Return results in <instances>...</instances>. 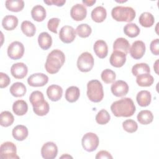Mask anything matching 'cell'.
<instances>
[{
    "label": "cell",
    "instance_id": "f35d334b",
    "mask_svg": "<svg viewBox=\"0 0 159 159\" xmlns=\"http://www.w3.org/2000/svg\"><path fill=\"white\" fill-rule=\"evenodd\" d=\"M101 77L102 80L106 84H110L114 82L116 75L114 71L110 69H105L101 73Z\"/></svg>",
    "mask_w": 159,
    "mask_h": 159
},
{
    "label": "cell",
    "instance_id": "7a4b0ae2",
    "mask_svg": "<svg viewBox=\"0 0 159 159\" xmlns=\"http://www.w3.org/2000/svg\"><path fill=\"white\" fill-rule=\"evenodd\" d=\"M65 61L64 53L58 50H52L47 56L45 68L46 71L50 74H55L58 72Z\"/></svg>",
    "mask_w": 159,
    "mask_h": 159
},
{
    "label": "cell",
    "instance_id": "9a60e30c",
    "mask_svg": "<svg viewBox=\"0 0 159 159\" xmlns=\"http://www.w3.org/2000/svg\"><path fill=\"white\" fill-rule=\"evenodd\" d=\"M28 68L25 63L19 62L14 63L11 68V73L13 77L16 79H22L27 74Z\"/></svg>",
    "mask_w": 159,
    "mask_h": 159
},
{
    "label": "cell",
    "instance_id": "52a82bcc",
    "mask_svg": "<svg viewBox=\"0 0 159 159\" xmlns=\"http://www.w3.org/2000/svg\"><path fill=\"white\" fill-rule=\"evenodd\" d=\"M0 157L4 159L19 158L17 155V148L16 145L11 142H6L0 147Z\"/></svg>",
    "mask_w": 159,
    "mask_h": 159
},
{
    "label": "cell",
    "instance_id": "6da1fadb",
    "mask_svg": "<svg viewBox=\"0 0 159 159\" xmlns=\"http://www.w3.org/2000/svg\"><path fill=\"white\" fill-rule=\"evenodd\" d=\"M111 110L116 117H128L134 114L136 108L131 98H124L112 102Z\"/></svg>",
    "mask_w": 159,
    "mask_h": 159
},
{
    "label": "cell",
    "instance_id": "1f68e13d",
    "mask_svg": "<svg viewBox=\"0 0 159 159\" xmlns=\"http://www.w3.org/2000/svg\"><path fill=\"white\" fill-rule=\"evenodd\" d=\"M136 77V82L140 86H150L154 82V78L150 73L141 74Z\"/></svg>",
    "mask_w": 159,
    "mask_h": 159
},
{
    "label": "cell",
    "instance_id": "60d3db41",
    "mask_svg": "<svg viewBox=\"0 0 159 159\" xmlns=\"http://www.w3.org/2000/svg\"><path fill=\"white\" fill-rule=\"evenodd\" d=\"M50 110V106L47 101H45L43 103L37 106V107H33L34 113L39 116H43L48 114Z\"/></svg>",
    "mask_w": 159,
    "mask_h": 159
},
{
    "label": "cell",
    "instance_id": "c3c4849f",
    "mask_svg": "<svg viewBox=\"0 0 159 159\" xmlns=\"http://www.w3.org/2000/svg\"><path fill=\"white\" fill-rule=\"evenodd\" d=\"M83 3L87 6H92L96 3V0H83Z\"/></svg>",
    "mask_w": 159,
    "mask_h": 159
},
{
    "label": "cell",
    "instance_id": "30bf717a",
    "mask_svg": "<svg viewBox=\"0 0 159 159\" xmlns=\"http://www.w3.org/2000/svg\"><path fill=\"white\" fill-rule=\"evenodd\" d=\"M59 38L63 43H71L76 38V31L73 27L65 25L62 27L60 30Z\"/></svg>",
    "mask_w": 159,
    "mask_h": 159
},
{
    "label": "cell",
    "instance_id": "83f0119b",
    "mask_svg": "<svg viewBox=\"0 0 159 159\" xmlns=\"http://www.w3.org/2000/svg\"><path fill=\"white\" fill-rule=\"evenodd\" d=\"M80 91L77 86L68 87L65 91V99L69 102H75L80 98Z\"/></svg>",
    "mask_w": 159,
    "mask_h": 159
},
{
    "label": "cell",
    "instance_id": "681fc988",
    "mask_svg": "<svg viewBox=\"0 0 159 159\" xmlns=\"http://www.w3.org/2000/svg\"><path fill=\"white\" fill-rule=\"evenodd\" d=\"M153 68H154V70L155 71V73L158 75V59L156 60V61L154 63V65H153Z\"/></svg>",
    "mask_w": 159,
    "mask_h": 159
},
{
    "label": "cell",
    "instance_id": "9c48e42d",
    "mask_svg": "<svg viewBox=\"0 0 159 159\" xmlns=\"http://www.w3.org/2000/svg\"><path fill=\"white\" fill-rule=\"evenodd\" d=\"M58 153V147L53 142H47L41 148L42 157L45 159H54Z\"/></svg>",
    "mask_w": 159,
    "mask_h": 159
},
{
    "label": "cell",
    "instance_id": "ffe728a7",
    "mask_svg": "<svg viewBox=\"0 0 159 159\" xmlns=\"http://www.w3.org/2000/svg\"><path fill=\"white\" fill-rule=\"evenodd\" d=\"M12 134L16 140L23 141L27 137L29 132L27 128L25 125H17L13 128Z\"/></svg>",
    "mask_w": 159,
    "mask_h": 159
},
{
    "label": "cell",
    "instance_id": "f546056e",
    "mask_svg": "<svg viewBox=\"0 0 159 159\" xmlns=\"http://www.w3.org/2000/svg\"><path fill=\"white\" fill-rule=\"evenodd\" d=\"M139 22L142 27H150L155 22V18L150 12H144L140 14Z\"/></svg>",
    "mask_w": 159,
    "mask_h": 159
},
{
    "label": "cell",
    "instance_id": "d590c367",
    "mask_svg": "<svg viewBox=\"0 0 159 159\" xmlns=\"http://www.w3.org/2000/svg\"><path fill=\"white\" fill-rule=\"evenodd\" d=\"M14 121V117L11 112L7 111H2L0 114V124L1 126L7 127L11 125Z\"/></svg>",
    "mask_w": 159,
    "mask_h": 159
},
{
    "label": "cell",
    "instance_id": "8fae6325",
    "mask_svg": "<svg viewBox=\"0 0 159 159\" xmlns=\"http://www.w3.org/2000/svg\"><path fill=\"white\" fill-rule=\"evenodd\" d=\"M145 45L143 41L137 40L133 42L131 47H130L129 53L130 56L135 59L139 60L143 57L145 53Z\"/></svg>",
    "mask_w": 159,
    "mask_h": 159
},
{
    "label": "cell",
    "instance_id": "ba28073f",
    "mask_svg": "<svg viewBox=\"0 0 159 159\" xmlns=\"http://www.w3.org/2000/svg\"><path fill=\"white\" fill-rule=\"evenodd\" d=\"M7 55L12 60H18L21 58L24 53V45L19 42H12L7 48Z\"/></svg>",
    "mask_w": 159,
    "mask_h": 159
},
{
    "label": "cell",
    "instance_id": "e0dca14e",
    "mask_svg": "<svg viewBox=\"0 0 159 159\" xmlns=\"http://www.w3.org/2000/svg\"><path fill=\"white\" fill-rule=\"evenodd\" d=\"M47 94L52 101H58L62 97L63 89L58 85L52 84L47 89Z\"/></svg>",
    "mask_w": 159,
    "mask_h": 159
},
{
    "label": "cell",
    "instance_id": "b9f144b4",
    "mask_svg": "<svg viewBox=\"0 0 159 159\" xmlns=\"http://www.w3.org/2000/svg\"><path fill=\"white\" fill-rule=\"evenodd\" d=\"M122 127L129 133H134L137 131L138 125L137 122L132 119H127L122 122Z\"/></svg>",
    "mask_w": 159,
    "mask_h": 159
},
{
    "label": "cell",
    "instance_id": "484cf974",
    "mask_svg": "<svg viewBox=\"0 0 159 159\" xmlns=\"http://www.w3.org/2000/svg\"><path fill=\"white\" fill-rule=\"evenodd\" d=\"M11 94L16 98L22 97L27 91L26 86L22 83L16 82L13 83L9 89Z\"/></svg>",
    "mask_w": 159,
    "mask_h": 159
},
{
    "label": "cell",
    "instance_id": "4dcf8cb0",
    "mask_svg": "<svg viewBox=\"0 0 159 159\" xmlns=\"http://www.w3.org/2000/svg\"><path fill=\"white\" fill-rule=\"evenodd\" d=\"M6 7L12 12H20L24 7V2L22 0H7L5 2Z\"/></svg>",
    "mask_w": 159,
    "mask_h": 159
},
{
    "label": "cell",
    "instance_id": "74e56055",
    "mask_svg": "<svg viewBox=\"0 0 159 159\" xmlns=\"http://www.w3.org/2000/svg\"><path fill=\"white\" fill-rule=\"evenodd\" d=\"M75 31L79 37L81 38H86L91 35L92 29L88 24H81L77 26Z\"/></svg>",
    "mask_w": 159,
    "mask_h": 159
},
{
    "label": "cell",
    "instance_id": "ee69618b",
    "mask_svg": "<svg viewBox=\"0 0 159 159\" xmlns=\"http://www.w3.org/2000/svg\"><path fill=\"white\" fill-rule=\"evenodd\" d=\"M11 80L9 76L2 72L0 73V88H4L8 86L10 84Z\"/></svg>",
    "mask_w": 159,
    "mask_h": 159
},
{
    "label": "cell",
    "instance_id": "f1b7e54d",
    "mask_svg": "<svg viewBox=\"0 0 159 159\" xmlns=\"http://www.w3.org/2000/svg\"><path fill=\"white\" fill-rule=\"evenodd\" d=\"M137 118L140 124L142 125H147L153 121V115L149 110H142L139 112Z\"/></svg>",
    "mask_w": 159,
    "mask_h": 159
},
{
    "label": "cell",
    "instance_id": "7dc6e473",
    "mask_svg": "<svg viewBox=\"0 0 159 159\" xmlns=\"http://www.w3.org/2000/svg\"><path fill=\"white\" fill-rule=\"evenodd\" d=\"M95 158L96 159H98V158H111L112 159V157L111 155V153L109 152H108L107 151L101 150V151H99V152H98Z\"/></svg>",
    "mask_w": 159,
    "mask_h": 159
},
{
    "label": "cell",
    "instance_id": "4fadbf2b",
    "mask_svg": "<svg viewBox=\"0 0 159 159\" xmlns=\"http://www.w3.org/2000/svg\"><path fill=\"white\" fill-rule=\"evenodd\" d=\"M112 93L117 97H122L125 96L129 91V86L127 83L122 80H117L112 83L111 87Z\"/></svg>",
    "mask_w": 159,
    "mask_h": 159
},
{
    "label": "cell",
    "instance_id": "3957f363",
    "mask_svg": "<svg viewBox=\"0 0 159 159\" xmlns=\"http://www.w3.org/2000/svg\"><path fill=\"white\" fill-rule=\"evenodd\" d=\"M112 18L118 22H132L135 17L136 12L131 7L116 6L111 11Z\"/></svg>",
    "mask_w": 159,
    "mask_h": 159
},
{
    "label": "cell",
    "instance_id": "8992f818",
    "mask_svg": "<svg viewBox=\"0 0 159 159\" xmlns=\"http://www.w3.org/2000/svg\"><path fill=\"white\" fill-rule=\"evenodd\" d=\"M81 143L84 150L88 152H91L98 148L99 143V140L96 134L88 132L83 135L81 140Z\"/></svg>",
    "mask_w": 159,
    "mask_h": 159
},
{
    "label": "cell",
    "instance_id": "2e32d148",
    "mask_svg": "<svg viewBox=\"0 0 159 159\" xmlns=\"http://www.w3.org/2000/svg\"><path fill=\"white\" fill-rule=\"evenodd\" d=\"M126 55L122 52L113 51L109 58L111 65L116 68L122 67L126 61Z\"/></svg>",
    "mask_w": 159,
    "mask_h": 159
},
{
    "label": "cell",
    "instance_id": "d6986e66",
    "mask_svg": "<svg viewBox=\"0 0 159 159\" xmlns=\"http://www.w3.org/2000/svg\"><path fill=\"white\" fill-rule=\"evenodd\" d=\"M113 50L114 51L122 52L127 55L129 52L130 43L125 38H117L113 43Z\"/></svg>",
    "mask_w": 159,
    "mask_h": 159
},
{
    "label": "cell",
    "instance_id": "7402d4cb",
    "mask_svg": "<svg viewBox=\"0 0 159 159\" xmlns=\"http://www.w3.org/2000/svg\"><path fill=\"white\" fill-rule=\"evenodd\" d=\"M91 16L94 22L98 23L102 22L106 18L107 12L104 7L98 6L93 9Z\"/></svg>",
    "mask_w": 159,
    "mask_h": 159
},
{
    "label": "cell",
    "instance_id": "d6a6232c",
    "mask_svg": "<svg viewBox=\"0 0 159 159\" xmlns=\"http://www.w3.org/2000/svg\"><path fill=\"white\" fill-rule=\"evenodd\" d=\"M23 34L27 37H33L36 32L35 25L29 20H24L22 22L20 26Z\"/></svg>",
    "mask_w": 159,
    "mask_h": 159
},
{
    "label": "cell",
    "instance_id": "7c38bea8",
    "mask_svg": "<svg viewBox=\"0 0 159 159\" xmlns=\"http://www.w3.org/2000/svg\"><path fill=\"white\" fill-rule=\"evenodd\" d=\"M48 81V77L42 73L31 75L27 79L29 86L32 87H41L45 86Z\"/></svg>",
    "mask_w": 159,
    "mask_h": 159
},
{
    "label": "cell",
    "instance_id": "8d00e7d4",
    "mask_svg": "<svg viewBox=\"0 0 159 159\" xmlns=\"http://www.w3.org/2000/svg\"><path fill=\"white\" fill-rule=\"evenodd\" d=\"M132 73L134 76H137L141 74L150 73V69L148 65L145 63H137L132 66Z\"/></svg>",
    "mask_w": 159,
    "mask_h": 159
},
{
    "label": "cell",
    "instance_id": "bcb514c9",
    "mask_svg": "<svg viewBox=\"0 0 159 159\" xmlns=\"http://www.w3.org/2000/svg\"><path fill=\"white\" fill-rule=\"evenodd\" d=\"M44 3L47 4L48 6L50 5H56L57 6H62L66 2L65 0H44Z\"/></svg>",
    "mask_w": 159,
    "mask_h": 159
},
{
    "label": "cell",
    "instance_id": "d4e9b609",
    "mask_svg": "<svg viewBox=\"0 0 159 159\" xmlns=\"http://www.w3.org/2000/svg\"><path fill=\"white\" fill-rule=\"evenodd\" d=\"M32 19L37 22H42L46 17V10L41 5H36L31 10Z\"/></svg>",
    "mask_w": 159,
    "mask_h": 159
},
{
    "label": "cell",
    "instance_id": "5b68a950",
    "mask_svg": "<svg viewBox=\"0 0 159 159\" xmlns=\"http://www.w3.org/2000/svg\"><path fill=\"white\" fill-rule=\"evenodd\" d=\"M94 58L91 53L85 52L82 53L77 60V67L81 72H88L94 66Z\"/></svg>",
    "mask_w": 159,
    "mask_h": 159
},
{
    "label": "cell",
    "instance_id": "603a6c76",
    "mask_svg": "<svg viewBox=\"0 0 159 159\" xmlns=\"http://www.w3.org/2000/svg\"><path fill=\"white\" fill-rule=\"evenodd\" d=\"M18 25V19L13 15L6 16L2 20V27L6 30H12Z\"/></svg>",
    "mask_w": 159,
    "mask_h": 159
},
{
    "label": "cell",
    "instance_id": "f6af8a7d",
    "mask_svg": "<svg viewBox=\"0 0 159 159\" xmlns=\"http://www.w3.org/2000/svg\"><path fill=\"white\" fill-rule=\"evenodd\" d=\"M150 49L152 53L155 55H159V39H156L153 40L150 45Z\"/></svg>",
    "mask_w": 159,
    "mask_h": 159
},
{
    "label": "cell",
    "instance_id": "44dd1931",
    "mask_svg": "<svg viewBox=\"0 0 159 159\" xmlns=\"http://www.w3.org/2000/svg\"><path fill=\"white\" fill-rule=\"evenodd\" d=\"M136 100L138 104L141 107L148 106L152 100L151 93L147 90H142L139 91L136 96Z\"/></svg>",
    "mask_w": 159,
    "mask_h": 159
},
{
    "label": "cell",
    "instance_id": "7bdbcfd3",
    "mask_svg": "<svg viewBox=\"0 0 159 159\" xmlns=\"http://www.w3.org/2000/svg\"><path fill=\"white\" fill-rule=\"evenodd\" d=\"M60 22V20L58 18L53 17L50 19L47 23V27L48 30L52 32L53 33L57 34V28L58 27Z\"/></svg>",
    "mask_w": 159,
    "mask_h": 159
},
{
    "label": "cell",
    "instance_id": "836d02e7",
    "mask_svg": "<svg viewBox=\"0 0 159 159\" xmlns=\"http://www.w3.org/2000/svg\"><path fill=\"white\" fill-rule=\"evenodd\" d=\"M124 32L127 36L130 38H134L139 35L140 30L135 24L129 23L124 26Z\"/></svg>",
    "mask_w": 159,
    "mask_h": 159
},
{
    "label": "cell",
    "instance_id": "4316f807",
    "mask_svg": "<svg viewBox=\"0 0 159 159\" xmlns=\"http://www.w3.org/2000/svg\"><path fill=\"white\" fill-rule=\"evenodd\" d=\"M12 111L17 116H24L28 111L27 103L21 99L16 101L12 105Z\"/></svg>",
    "mask_w": 159,
    "mask_h": 159
},
{
    "label": "cell",
    "instance_id": "ab89813d",
    "mask_svg": "<svg viewBox=\"0 0 159 159\" xmlns=\"http://www.w3.org/2000/svg\"><path fill=\"white\" fill-rule=\"evenodd\" d=\"M111 116L109 112L105 109H101L96 116V121L100 125L106 124L109 122Z\"/></svg>",
    "mask_w": 159,
    "mask_h": 159
},
{
    "label": "cell",
    "instance_id": "f907efd6",
    "mask_svg": "<svg viewBox=\"0 0 159 159\" xmlns=\"http://www.w3.org/2000/svg\"><path fill=\"white\" fill-rule=\"evenodd\" d=\"M60 158H72L73 157H71L70 155H68V154H65V155H63L61 156V157H60Z\"/></svg>",
    "mask_w": 159,
    "mask_h": 159
},
{
    "label": "cell",
    "instance_id": "277c9868",
    "mask_svg": "<svg viewBox=\"0 0 159 159\" xmlns=\"http://www.w3.org/2000/svg\"><path fill=\"white\" fill-rule=\"evenodd\" d=\"M87 96L93 102H99L104 98L103 87L98 80L89 81L87 84Z\"/></svg>",
    "mask_w": 159,
    "mask_h": 159
},
{
    "label": "cell",
    "instance_id": "5bb4252c",
    "mask_svg": "<svg viewBox=\"0 0 159 159\" xmlns=\"http://www.w3.org/2000/svg\"><path fill=\"white\" fill-rule=\"evenodd\" d=\"M87 15V9L84 5L76 4L73 6L70 10L71 18L76 21H81L84 19Z\"/></svg>",
    "mask_w": 159,
    "mask_h": 159
},
{
    "label": "cell",
    "instance_id": "cb8c5ba5",
    "mask_svg": "<svg viewBox=\"0 0 159 159\" xmlns=\"http://www.w3.org/2000/svg\"><path fill=\"white\" fill-rule=\"evenodd\" d=\"M38 43L42 49L45 50H48L52 46V38L48 33L43 32L39 35Z\"/></svg>",
    "mask_w": 159,
    "mask_h": 159
},
{
    "label": "cell",
    "instance_id": "ac0fdd59",
    "mask_svg": "<svg viewBox=\"0 0 159 159\" xmlns=\"http://www.w3.org/2000/svg\"><path fill=\"white\" fill-rule=\"evenodd\" d=\"M95 54L99 58H104L108 53V47L106 42L102 40H97L93 46Z\"/></svg>",
    "mask_w": 159,
    "mask_h": 159
},
{
    "label": "cell",
    "instance_id": "e575fe53",
    "mask_svg": "<svg viewBox=\"0 0 159 159\" xmlns=\"http://www.w3.org/2000/svg\"><path fill=\"white\" fill-rule=\"evenodd\" d=\"M29 101L33 107H37L45 101L43 93L39 91H33L29 96Z\"/></svg>",
    "mask_w": 159,
    "mask_h": 159
}]
</instances>
